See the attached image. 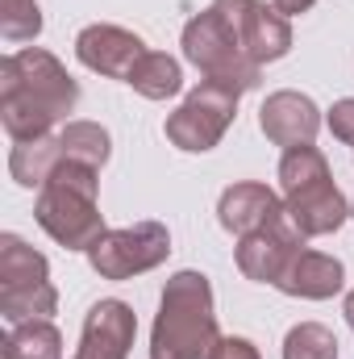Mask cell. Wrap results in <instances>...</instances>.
Masks as SVG:
<instances>
[{"label":"cell","mask_w":354,"mask_h":359,"mask_svg":"<svg viewBox=\"0 0 354 359\" xmlns=\"http://www.w3.org/2000/svg\"><path fill=\"white\" fill-rule=\"evenodd\" d=\"M208 359H263V355H259V347H255L250 339H242V334H221L217 347L208 351Z\"/></svg>","instance_id":"23"},{"label":"cell","mask_w":354,"mask_h":359,"mask_svg":"<svg viewBox=\"0 0 354 359\" xmlns=\"http://www.w3.org/2000/svg\"><path fill=\"white\" fill-rule=\"evenodd\" d=\"M183 59L196 72H204V80H221L238 92L259 88V80H263V67L242 50L234 25L225 21V13L217 4H208L204 13H196L183 25Z\"/></svg>","instance_id":"5"},{"label":"cell","mask_w":354,"mask_h":359,"mask_svg":"<svg viewBox=\"0 0 354 359\" xmlns=\"http://www.w3.org/2000/svg\"><path fill=\"white\" fill-rule=\"evenodd\" d=\"M59 163H63L59 134L29 138V142H13V155H8V172H13V180L21 188H42Z\"/></svg>","instance_id":"16"},{"label":"cell","mask_w":354,"mask_h":359,"mask_svg":"<svg viewBox=\"0 0 354 359\" xmlns=\"http://www.w3.org/2000/svg\"><path fill=\"white\" fill-rule=\"evenodd\" d=\"M0 359H63V334L50 318L21 322L4 334Z\"/></svg>","instance_id":"17"},{"label":"cell","mask_w":354,"mask_h":359,"mask_svg":"<svg viewBox=\"0 0 354 359\" xmlns=\"http://www.w3.org/2000/svg\"><path fill=\"white\" fill-rule=\"evenodd\" d=\"M76 104H80V84L67 76V67L50 50L25 46L17 55H4V63H0V126L13 142L46 138Z\"/></svg>","instance_id":"1"},{"label":"cell","mask_w":354,"mask_h":359,"mask_svg":"<svg viewBox=\"0 0 354 359\" xmlns=\"http://www.w3.org/2000/svg\"><path fill=\"white\" fill-rule=\"evenodd\" d=\"M342 284H346L342 259H334V255H325V251H309V247H300V251L292 255V264L283 268V276L275 280L279 292L304 297V301H330V297L342 292Z\"/></svg>","instance_id":"15"},{"label":"cell","mask_w":354,"mask_h":359,"mask_svg":"<svg viewBox=\"0 0 354 359\" xmlns=\"http://www.w3.org/2000/svg\"><path fill=\"white\" fill-rule=\"evenodd\" d=\"M271 4H275V8H279L283 17H296V13H309V8H313L317 0H271Z\"/></svg>","instance_id":"24"},{"label":"cell","mask_w":354,"mask_h":359,"mask_svg":"<svg viewBox=\"0 0 354 359\" xmlns=\"http://www.w3.org/2000/svg\"><path fill=\"white\" fill-rule=\"evenodd\" d=\"M283 359H338V339L321 322H300L283 339Z\"/></svg>","instance_id":"20"},{"label":"cell","mask_w":354,"mask_h":359,"mask_svg":"<svg viewBox=\"0 0 354 359\" xmlns=\"http://www.w3.org/2000/svg\"><path fill=\"white\" fill-rule=\"evenodd\" d=\"M59 309V292L50 284V264L42 251L21 243L17 234H0V313L8 326L50 318Z\"/></svg>","instance_id":"6"},{"label":"cell","mask_w":354,"mask_h":359,"mask_svg":"<svg viewBox=\"0 0 354 359\" xmlns=\"http://www.w3.org/2000/svg\"><path fill=\"white\" fill-rule=\"evenodd\" d=\"M330 130H334V138L338 142H346V147H354V96H342L334 109H330Z\"/></svg>","instance_id":"22"},{"label":"cell","mask_w":354,"mask_h":359,"mask_svg":"<svg viewBox=\"0 0 354 359\" xmlns=\"http://www.w3.org/2000/svg\"><path fill=\"white\" fill-rule=\"evenodd\" d=\"M100 180L96 168L84 163H59L50 180L38 188V205L34 217L38 226L67 251H84L88 255L92 243L104 234V217H100Z\"/></svg>","instance_id":"4"},{"label":"cell","mask_w":354,"mask_h":359,"mask_svg":"<svg viewBox=\"0 0 354 359\" xmlns=\"http://www.w3.org/2000/svg\"><path fill=\"white\" fill-rule=\"evenodd\" d=\"M300 247H304V234H300L296 226L275 222V226H267V230L246 234V238L238 243V255H234V259H238V271H242L246 280H255V284H275Z\"/></svg>","instance_id":"13"},{"label":"cell","mask_w":354,"mask_h":359,"mask_svg":"<svg viewBox=\"0 0 354 359\" xmlns=\"http://www.w3.org/2000/svg\"><path fill=\"white\" fill-rule=\"evenodd\" d=\"M217 313L213 284L204 271H176L163 288L159 318L150 330V359H208L217 347Z\"/></svg>","instance_id":"2"},{"label":"cell","mask_w":354,"mask_h":359,"mask_svg":"<svg viewBox=\"0 0 354 359\" xmlns=\"http://www.w3.org/2000/svg\"><path fill=\"white\" fill-rule=\"evenodd\" d=\"M134 334H138V318L125 301H117V297L96 301L84 318L76 359H129Z\"/></svg>","instance_id":"11"},{"label":"cell","mask_w":354,"mask_h":359,"mask_svg":"<svg viewBox=\"0 0 354 359\" xmlns=\"http://www.w3.org/2000/svg\"><path fill=\"white\" fill-rule=\"evenodd\" d=\"M125 84L138 92V96H146V100H167V96H179V88H183V72H179V63L171 59V55L146 50V59L134 67V76H129Z\"/></svg>","instance_id":"19"},{"label":"cell","mask_w":354,"mask_h":359,"mask_svg":"<svg viewBox=\"0 0 354 359\" xmlns=\"http://www.w3.org/2000/svg\"><path fill=\"white\" fill-rule=\"evenodd\" d=\"M171 255V234L163 222H134L121 230H104L88 251V264L100 280H134L159 268Z\"/></svg>","instance_id":"8"},{"label":"cell","mask_w":354,"mask_h":359,"mask_svg":"<svg viewBox=\"0 0 354 359\" xmlns=\"http://www.w3.org/2000/svg\"><path fill=\"white\" fill-rule=\"evenodd\" d=\"M351 217H354V205H351Z\"/></svg>","instance_id":"26"},{"label":"cell","mask_w":354,"mask_h":359,"mask_svg":"<svg viewBox=\"0 0 354 359\" xmlns=\"http://www.w3.org/2000/svg\"><path fill=\"white\" fill-rule=\"evenodd\" d=\"M283 217H288V213H283V196L271 192L267 184H255V180L229 184V188L221 192V201H217V222H221L229 234H238V238H246V234H255V230H267V226H275V222H283Z\"/></svg>","instance_id":"14"},{"label":"cell","mask_w":354,"mask_h":359,"mask_svg":"<svg viewBox=\"0 0 354 359\" xmlns=\"http://www.w3.org/2000/svg\"><path fill=\"white\" fill-rule=\"evenodd\" d=\"M259 130L275 147L292 151V147H309L321 130V109L304 96V92H271L259 109Z\"/></svg>","instance_id":"12"},{"label":"cell","mask_w":354,"mask_h":359,"mask_svg":"<svg viewBox=\"0 0 354 359\" xmlns=\"http://www.w3.org/2000/svg\"><path fill=\"white\" fill-rule=\"evenodd\" d=\"M213 4L225 13V21L234 25L242 50L259 67L283 59L292 50V21L275 4H263V0H213Z\"/></svg>","instance_id":"9"},{"label":"cell","mask_w":354,"mask_h":359,"mask_svg":"<svg viewBox=\"0 0 354 359\" xmlns=\"http://www.w3.org/2000/svg\"><path fill=\"white\" fill-rule=\"evenodd\" d=\"M59 151H63V163H84L100 172L113 155V138L96 121H67L59 130Z\"/></svg>","instance_id":"18"},{"label":"cell","mask_w":354,"mask_h":359,"mask_svg":"<svg viewBox=\"0 0 354 359\" xmlns=\"http://www.w3.org/2000/svg\"><path fill=\"white\" fill-rule=\"evenodd\" d=\"M76 59L96 72V76H108V80H129L134 67L146 59V42L121 25H104L96 21L88 29H80L76 38Z\"/></svg>","instance_id":"10"},{"label":"cell","mask_w":354,"mask_h":359,"mask_svg":"<svg viewBox=\"0 0 354 359\" xmlns=\"http://www.w3.org/2000/svg\"><path fill=\"white\" fill-rule=\"evenodd\" d=\"M279 192H283V213L304 238H321L342 230L351 217V201L330 176V159L309 142L292 147L279 159Z\"/></svg>","instance_id":"3"},{"label":"cell","mask_w":354,"mask_h":359,"mask_svg":"<svg viewBox=\"0 0 354 359\" xmlns=\"http://www.w3.org/2000/svg\"><path fill=\"white\" fill-rule=\"evenodd\" d=\"M0 34L4 42H34L42 34L38 0H0Z\"/></svg>","instance_id":"21"},{"label":"cell","mask_w":354,"mask_h":359,"mask_svg":"<svg viewBox=\"0 0 354 359\" xmlns=\"http://www.w3.org/2000/svg\"><path fill=\"white\" fill-rule=\"evenodd\" d=\"M346 322H351V330H354V292L346 297Z\"/></svg>","instance_id":"25"},{"label":"cell","mask_w":354,"mask_h":359,"mask_svg":"<svg viewBox=\"0 0 354 359\" xmlns=\"http://www.w3.org/2000/svg\"><path fill=\"white\" fill-rule=\"evenodd\" d=\"M238 100H242L238 88H229V84H221V80H200L196 88L183 96V104L167 117V126H163L167 138H171V147L187 151V155L213 151V147L225 138V130L234 126Z\"/></svg>","instance_id":"7"}]
</instances>
